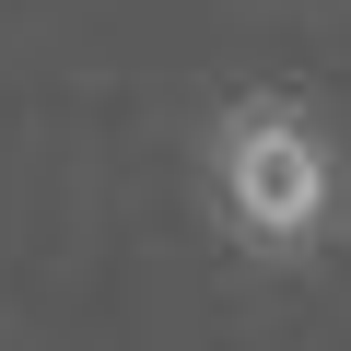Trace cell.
<instances>
[{"mask_svg": "<svg viewBox=\"0 0 351 351\" xmlns=\"http://www.w3.org/2000/svg\"><path fill=\"white\" fill-rule=\"evenodd\" d=\"M199 176H211V223H223L258 269L316 258L328 223H339V141H328L293 94H234V106L211 117Z\"/></svg>", "mask_w": 351, "mask_h": 351, "instance_id": "1", "label": "cell"}]
</instances>
